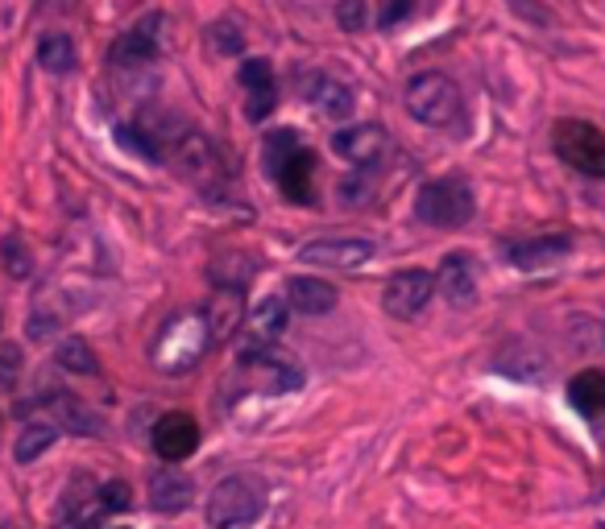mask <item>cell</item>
Here are the masks:
<instances>
[{
	"label": "cell",
	"instance_id": "5bb4252c",
	"mask_svg": "<svg viewBox=\"0 0 605 529\" xmlns=\"http://www.w3.org/2000/svg\"><path fill=\"white\" fill-rule=\"evenodd\" d=\"M473 257L469 252H448L440 269H435V290L448 298V307H473V298H478V269H473Z\"/></svg>",
	"mask_w": 605,
	"mask_h": 529
},
{
	"label": "cell",
	"instance_id": "ac0fdd59",
	"mask_svg": "<svg viewBox=\"0 0 605 529\" xmlns=\"http://www.w3.org/2000/svg\"><path fill=\"white\" fill-rule=\"evenodd\" d=\"M240 87L249 95V121H266L274 108V66L266 59H249V63L240 66Z\"/></svg>",
	"mask_w": 605,
	"mask_h": 529
},
{
	"label": "cell",
	"instance_id": "d6a6232c",
	"mask_svg": "<svg viewBox=\"0 0 605 529\" xmlns=\"http://www.w3.org/2000/svg\"><path fill=\"white\" fill-rule=\"evenodd\" d=\"M100 509H104V517L129 509V484H121V480L104 484V488H100Z\"/></svg>",
	"mask_w": 605,
	"mask_h": 529
},
{
	"label": "cell",
	"instance_id": "d6986e66",
	"mask_svg": "<svg viewBox=\"0 0 605 529\" xmlns=\"http://www.w3.org/2000/svg\"><path fill=\"white\" fill-rule=\"evenodd\" d=\"M336 286H328L324 278H307V273H299V278L287 281V302L295 307L299 314H328L336 311Z\"/></svg>",
	"mask_w": 605,
	"mask_h": 529
},
{
	"label": "cell",
	"instance_id": "836d02e7",
	"mask_svg": "<svg viewBox=\"0 0 605 529\" xmlns=\"http://www.w3.org/2000/svg\"><path fill=\"white\" fill-rule=\"evenodd\" d=\"M411 13H414V0H382L378 25H382V30H394V25H399V21H407Z\"/></svg>",
	"mask_w": 605,
	"mask_h": 529
},
{
	"label": "cell",
	"instance_id": "52a82bcc",
	"mask_svg": "<svg viewBox=\"0 0 605 529\" xmlns=\"http://www.w3.org/2000/svg\"><path fill=\"white\" fill-rule=\"evenodd\" d=\"M502 261H510L523 273H535V269H556L568 252H573V236L568 232H540V236H519V240H502L498 245Z\"/></svg>",
	"mask_w": 605,
	"mask_h": 529
},
{
	"label": "cell",
	"instance_id": "3957f363",
	"mask_svg": "<svg viewBox=\"0 0 605 529\" xmlns=\"http://www.w3.org/2000/svg\"><path fill=\"white\" fill-rule=\"evenodd\" d=\"M266 514V492L249 476H228L207 492L204 517L212 529H249Z\"/></svg>",
	"mask_w": 605,
	"mask_h": 529
},
{
	"label": "cell",
	"instance_id": "1f68e13d",
	"mask_svg": "<svg viewBox=\"0 0 605 529\" xmlns=\"http://www.w3.org/2000/svg\"><path fill=\"white\" fill-rule=\"evenodd\" d=\"M336 21H340L349 33H361V30H366V21H369L366 0H340V4H336Z\"/></svg>",
	"mask_w": 605,
	"mask_h": 529
},
{
	"label": "cell",
	"instance_id": "9a60e30c",
	"mask_svg": "<svg viewBox=\"0 0 605 529\" xmlns=\"http://www.w3.org/2000/svg\"><path fill=\"white\" fill-rule=\"evenodd\" d=\"M199 314H204L212 343H228L237 335L240 319H245V290H237V286H216Z\"/></svg>",
	"mask_w": 605,
	"mask_h": 529
},
{
	"label": "cell",
	"instance_id": "d590c367",
	"mask_svg": "<svg viewBox=\"0 0 605 529\" xmlns=\"http://www.w3.org/2000/svg\"><path fill=\"white\" fill-rule=\"evenodd\" d=\"M602 331H605V314H602Z\"/></svg>",
	"mask_w": 605,
	"mask_h": 529
},
{
	"label": "cell",
	"instance_id": "5b68a950",
	"mask_svg": "<svg viewBox=\"0 0 605 529\" xmlns=\"http://www.w3.org/2000/svg\"><path fill=\"white\" fill-rule=\"evenodd\" d=\"M478 211V199H473V187L448 174V178H435V183H423L419 195H414V216L431 224V228H461L469 224Z\"/></svg>",
	"mask_w": 605,
	"mask_h": 529
},
{
	"label": "cell",
	"instance_id": "8992f818",
	"mask_svg": "<svg viewBox=\"0 0 605 529\" xmlns=\"http://www.w3.org/2000/svg\"><path fill=\"white\" fill-rule=\"evenodd\" d=\"M556 154L585 178H605V133L589 121H560Z\"/></svg>",
	"mask_w": 605,
	"mask_h": 529
},
{
	"label": "cell",
	"instance_id": "4316f807",
	"mask_svg": "<svg viewBox=\"0 0 605 529\" xmlns=\"http://www.w3.org/2000/svg\"><path fill=\"white\" fill-rule=\"evenodd\" d=\"M568 335H573V343H576V352H597V348H605V331H602V319H589V314H573L568 319Z\"/></svg>",
	"mask_w": 605,
	"mask_h": 529
},
{
	"label": "cell",
	"instance_id": "7a4b0ae2",
	"mask_svg": "<svg viewBox=\"0 0 605 529\" xmlns=\"http://www.w3.org/2000/svg\"><path fill=\"white\" fill-rule=\"evenodd\" d=\"M402 100H407V112H411L414 121L428 128H452V125H461V116H464L461 87L448 75H440V71L414 75L411 83H407V95H402Z\"/></svg>",
	"mask_w": 605,
	"mask_h": 529
},
{
	"label": "cell",
	"instance_id": "277c9868",
	"mask_svg": "<svg viewBox=\"0 0 605 529\" xmlns=\"http://www.w3.org/2000/svg\"><path fill=\"white\" fill-rule=\"evenodd\" d=\"M171 162H175V170L192 183L195 190H204V195H221L228 187V170H224V157L221 149L212 145L207 133L199 128H183L171 145Z\"/></svg>",
	"mask_w": 605,
	"mask_h": 529
},
{
	"label": "cell",
	"instance_id": "e0dca14e",
	"mask_svg": "<svg viewBox=\"0 0 605 529\" xmlns=\"http://www.w3.org/2000/svg\"><path fill=\"white\" fill-rule=\"evenodd\" d=\"M195 447H199V426H195L192 414H162L154 422V452H158V459L178 464V459L195 455Z\"/></svg>",
	"mask_w": 605,
	"mask_h": 529
},
{
	"label": "cell",
	"instance_id": "83f0119b",
	"mask_svg": "<svg viewBox=\"0 0 605 529\" xmlns=\"http://www.w3.org/2000/svg\"><path fill=\"white\" fill-rule=\"evenodd\" d=\"M299 133L295 128H274L270 137H266V166H270V174L287 162L290 154H299Z\"/></svg>",
	"mask_w": 605,
	"mask_h": 529
},
{
	"label": "cell",
	"instance_id": "74e56055",
	"mask_svg": "<svg viewBox=\"0 0 605 529\" xmlns=\"http://www.w3.org/2000/svg\"><path fill=\"white\" fill-rule=\"evenodd\" d=\"M602 418H605V414H602Z\"/></svg>",
	"mask_w": 605,
	"mask_h": 529
},
{
	"label": "cell",
	"instance_id": "f1b7e54d",
	"mask_svg": "<svg viewBox=\"0 0 605 529\" xmlns=\"http://www.w3.org/2000/svg\"><path fill=\"white\" fill-rule=\"evenodd\" d=\"M207 42L216 54H228V59H237L240 50H245V33H240L237 21H216L212 30H207Z\"/></svg>",
	"mask_w": 605,
	"mask_h": 529
},
{
	"label": "cell",
	"instance_id": "ba28073f",
	"mask_svg": "<svg viewBox=\"0 0 605 529\" xmlns=\"http://www.w3.org/2000/svg\"><path fill=\"white\" fill-rule=\"evenodd\" d=\"M378 257V245L373 240H357V236H324V240H311L299 249L302 264H319V269H336V273H352Z\"/></svg>",
	"mask_w": 605,
	"mask_h": 529
},
{
	"label": "cell",
	"instance_id": "2e32d148",
	"mask_svg": "<svg viewBox=\"0 0 605 529\" xmlns=\"http://www.w3.org/2000/svg\"><path fill=\"white\" fill-rule=\"evenodd\" d=\"M150 505L158 509V514H187L195 505V484L192 476L183 471V467L175 464H166L158 467L154 476H150Z\"/></svg>",
	"mask_w": 605,
	"mask_h": 529
},
{
	"label": "cell",
	"instance_id": "f546056e",
	"mask_svg": "<svg viewBox=\"0 0 605 529\" xmlns=\"http://www.w3.org/2000/svg\"><path fill=\"white\" fill-rule=\"evenodd\" d=\"M0 257H4V269H9L13 278H30L33 273V257H30V249L21 245V236H4Z\"/></svg>",
	"mask_w": 605,
	"mask_h": 529
},
{
	"label": "cell",
	"instance_id": "30bf717a",
	"mask_svg": "<svg viewBox=\"0 0 605 529\" xmlns=\"http://www.w3.org/2000/svg\"><path fill=\"white\" fill-rule=\"evenodd\" d=\"M240 364L266 376V385H270L274 393L302 390V381H307V376H302V369L287 356V352H278L274 343H262V340L240 343Z\"/></svg>",
	"mask_w": 605,
	"mask_h": 529
},
{
	"label": "cell",
	"instance_id": "4fadbf2b",
	"mask_svg": "<svg viewBox=\"0 0 605 529\" xmlns=\"http://www.w3.org/2000/svg\"><path fill=\"white\" fill-rule=\"evenodd\" d=\"M386 145H390V137H386L382 125H345L332 133L336 157L349 162V166H373V162H382Z\"/></svg>",
	"mask_w": 605,
	"mask_h": 529
},
{
	"label": "cell",
	"instance_id": "603a6c76",
	"mask_svg": "<svg viewBox=\"0 0 605 529\" xmlns=\"http://www.w3.org/2000/svg\"><path fill=\"white\" fill-rule=\"evenodd\" d=\"M287 319H290V302L278 294H266L257 302L254 311H249V331H254V340L262 343H274L283 331H287Z\"/></svg>",
	"mask_w": 605,
	"mask_h": 529
},
{
	"label": "cell",
	"instance_id": "cb8c5ba5",
	"mask_svg": "<svg viewBox=\"0 0 605 529\" xmlns=\"http://www.w3.org/2000/svg\"><path fill=\"white\" fill-rule=\"evenodd\" d=\"M568 402L581 409L585 418H602L605 414V373L602 369H585L568 381Z\"/></svg>",
	"mask_w": 605,
	"mask_h": 529
},
{
	"label": "cell",
	"instance_id": "7c38bea8",
	"mask_svg": "<svg viewBox=\"0 0 605 529\" xmlns=\"http://www.w3.org/2000/svg\"><path fill=\"white\" fill-rule=\"evenodd\" d=\"M299 92H302V100H311L328 121H349L352 108H357V95H352L349 83L324 75V71H307V75H299Z\"/></svg>",
	"mask_w": 605,
	"mask_h": 529
},
{
	"label": "cell",
	"instance_id": "8fae6325",
	"mask_svg": "<svg viewBox=\"0 0 605 529\" xmlns=\"http://www.w3.org/2000/svg\"><path fill=\"white\" fill-rule=\"evenodd\" d=\"M166 17L162 13H150L142 17L137 25H129L121 38H116V46H112V63L116 66H145L154 63L162 54V42H166Z\"/></svg>",
	"mask_w": 605,
	"mask_h": 529
},
{
	"label": "cell",
	"instance_id": "7402d4cb",
	"mask_svg": "<svg viewBox=\"0 0 605 529\" xmlns=\"http://www.w3.org/2000/svg\"><path fill=\"white\" fill-rule=\"evenodd\" d=\"M54 443H59V422H54V418L25 422V426H21V435H17V447H13L17 464H38V459H42Z\"/></svg>",
	"mask_w": 605,
	"mask_h": 529
},
{
	"label": "cell",
	"instance_id": "6da1fadb",
	"mask_svg": "<svg viewBox=\"0 0 605 529\" xmlns=\"http://www.w3.org/2000/svg\"><path fill=\"white\" fill-rule=\"evenodd\" d=\"M207 348H212V335H207L204 314L183 311L158 331V340H154V364H158V373L183 376L199 364V356H204Z\"/></svg>",
	"mask_w": 605,
	"mask_h": 529
},
{
	"label": "cell",
	"instance_id": "ffe728a7",
	"mask_svg": "<svg viewBox=\"0 0 605 529\" xmlns=\"http://www.w3.org/2000/svg\"><path fill=\"white\" fill-rule=\"evenodd\" d=\"M50 405V414H54V422L59 426H66L71 435H83V438H96L100 435V414H92L88 405L75 397V393H63V390H54L47 397Z\"/></svg>",
	"mask_w": 605,
	"mask_h": 529
},
{
	"label": "cell",
	"instance_id": "4dcf8cb0",
	"mask_svg": "<svg viewBox=\"0 0 605 529\" xmlns=\"http://www.w3.org/2000/svg\"><path fill=\"white\" fill-rule=\"evenodd\" d=\"M63 328V319L54 311H33L30 319H25V335H30L33 343H42V340H50L54 331Z\"/></svg>",
	"mask_w": 605,
	"mask_h": 529
},
{
	"label": "cell",
	"instance_id": "44dd1931",
	"mask_svg": "<svg viewBox=\"0 0 605 529\" xmlns=\"http://www.w3.org/2000/svg\"><path fill=\"white\" fill-rule=\"evenodd\" d=\"M311 174H316V157L299 149V154H290L278 170H274V183L283 187L290 203H311Z\"/></svg>",
	"mask_w": 605,
	"mask_h": 529
},
{
	"label": "cell",
	"instance_id": "8d00e7d4",
	"mask_svg": "<svg viewBox=\"0 0 605 529\" xmlns=\"http://www.w3.org/2000/svg\"><path fill=\"white\" fill-rule=\"evenodd\" d=\"M116 529H121V526H116Z\"/></svg>",
	"mask_w": 605,
	"mask_h": 529
},
{
	"label": "cell",
	"instance_id": "9c48e42d",
	"mask_svg": "<svg viewBox=\"0 0 605 529\" xmlns=\"http://www.w3.org/2000/svg\"><path fill=\"white\" fill-rule=\"evenodd\" d=\"M431 298H435V273H428V269H402V273H394V278L386 281L382 307L394 319H414V314L428 311Z\"/></svg>",
	"mask_w": 605,
	"mask_h": 529
},
{
	"label": "cell",
	"instance_id": "d4e9b609",
	"mask_svg": "<svg viewBox=\"0 0 605 529\" xmlns=\"http://www.w3.org/2000/svg\"><path fill=\"white\" fill-rule=\"evenodd\" d=\"M54 364L66 369V373H75V376H96L100 373L96 352H92V343L83 340V335H63L59 348H54Z\"/></svg>",
	"mask_w": 605,
	"mask_h": 529
},
{
	"label": "cell",
	"instance_id": "484cf974",
	"mask_svg": "<svg viewBox=\"0 0 605 529\" xmlns=\"http://www.w3.org/2000/svg\"><path fill=\"white\" fill-rule=\"evenodd\" d=\"M38 63L47 66L50 75H66V71H75V63H80L75 42H71L66 33H42V42H38Z\"/></svg>",
	"mask_w": 605,
	"mask_h": 529
},
{
	"label": "cell",
	"instance_id": "e575fe53",
	"mask_svg": "<svg viewBox=\"0 0 605 529\" xmlns=\"http://www.w3.org/2000/svg\"><path fill=\"white\" fill-rule=\"evenodd\" d=\"M17 376H21V348L0 340V381H4V385H13Z\"/></svg>",
	"mask_w": 605,
	"mask_h": 529
}]
</instances>
